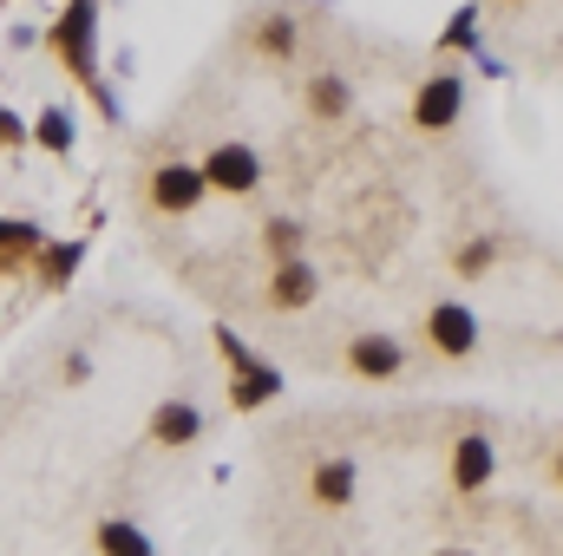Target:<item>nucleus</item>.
<instances>
[{
    "label": "nucleus",
    "instance_id": "11",
    "mask_svg": "<svg viewBox=\"0 0 563 556\" xmlns=\"http://www.w3.org/2000/svg\"><path fill=\"white\" fill-rule=\"evenodd\" d=\"M66 138H73V125H66V119L53 112V119H46V144H66Z\"/></svg>",
    "mask_w": 563,
    "mask_h": 556
},
{
    "label": "nucleus",
    "instance_id": "1",
    "mask_svg": "<svg viewBox=\"0 0 563 556\" xmlns=\"http://www.w3.org/2000/svg\"><path fill=\"white\" fill-rule=\"evenodd\" d=\"M263 177V164H256V151H243V144H223L217 157H210V170H203V184H217V190H250Z\"/></svg>",
    "mask_w": 563,
    "mask_h": 556
},
{
    "label": "nucleus",
    "instance_id": "9",
    "mask_svg": "<svg viewBox=\"0 0 563 556\" xmlns=\"http://www.w3.org/2000/svg\"><path fill=\"white\" fill-rule=\"evenodd\" d=\"M276 294H282V301H308V294H314V276L295 263V269H282V288H276Z\"/></svg>",
    "mask_w": 563,
    "mask_h": 556
},
{
    "label": "nucleus",
    "instance_id": "2",
    "mask_svg": "<svg viewBox=\"0 0 563 556\" xmlns=\"http://www.w3.org/2000/svg\"><path fill=\"white\" fill-rule=\"evenodd\" d=\"M472 334H478V321H472L465 308H432V341H439L445 354H465Z\"/></svg>",
    "mask_w": 563,
    "mask_h": 556
},
{
    "label": "nucleus",
    "instance_id": "6",
    "mask_svg": "<svg viewBox=\"0 0 563 556\" xmlns=\"http://www.w3.org/2000/svg\"><path fill=\"white\" fill-rule=\"evenodd\" d=\"M492 471V452H485V438H465V452H459V485H478Z\"/></svg>",
    "mask_w": 563,
    "mask_h": 556
},
{
    "label": "nucleus",
    "instance_id": "12",
    "mask_svg": "<svg viewBox=\"0 0 563 556\" xmlns=\"http://www.w3.org/2000/svg\"><path fill=\"white\" fill-rule=\"evenodd\" d=\"M13 132H20V125H7V112H0V138H13Z\"/></svg>",
    "mask_w": 563,
    "mask_h": 556
},
{
    "label": "nucleus",
    "instance_id": "3",
    "mask_svg": "<svg viewBox=\"0 0 563 556\" xmlns=\"http://www.w3.org/2000/svg\"><path fill=\"white\" fill-rule=\"evenodd\" d=\"M197 190H203V177H197V170H164V177H157V203H170V210H190V203H197Z\"/></svg>",
    "mask_w": 563,
    "mask_h": 556
},
{
    "label": "nucleus",
    "instance_id": "7",
    "mask_svg": "<svg viewBox=\"0 0 563 556\" xmlns=\"http://www.w3.org/2000/svg\"><path fill=\"white\" fill-rule=\"evenodd\" d=\"M157 432H164L170 445H184V438L197 432V413H190V407H164V413H157Z\"/></svg>",
    "mask_w": 563,
    "mask_h": 556
},
{
    "label": "nucleus",
    "instance_id": "8",
    "mask_svg": "<svg viewBox=\"0 0 563 556\" xmlns=\"http://www.w3.org/2000/svg\"><path fill=\"white\" fill-rule=\"evenodd\" d=\"M106 551L112 556H151V544H144L132 524H106Z\"/></svg>",
    "mask_w": 563,
    "mask_h": 556
},
{
    "label": "nucleus",
    "instance_id": "10",
    "mask_svg": "<svg viewBox=\"0 0 563 556\" xmlns=\"http://www.w3.org/2000/svg\"><path fill=\"white\" fill-rule=\"evenodd\" d=\"M321 498H347V465H321Z\"/></svg>",
    "mask_w": 563,
    "mask_h": 556
},
{
    "label": "nucleus",
    "instance_id": "4",
    "mask_svg": "<svg viewBox=\"0 0 563 556\" xmlns=\"http://www.w3.org/2000/svg\"><path fill=\"white\" fill-rule=\"evenodd\" d=\"M452 112H459V79H432V86H426V99H420V119H426V125H445Z\"/></svg>",
    "mask_w": 563,
    "mask_h": 556
},
{
    "label": "nucleus",
    "instance_id": "5",
    "mask_svg": "<svg viewBox=\"0 0 563 556\" xmlns=\"http://www.w3.org/2000/svg\"><path fill=\"white\" fill-rule=\"evenodd\" d=\"M354 367H361V374H394V367H400V347H394V341H361V347H354Z\"/></svg>",
    "mask_w": 563,
    "mask_h": 556
}]
</instances>
